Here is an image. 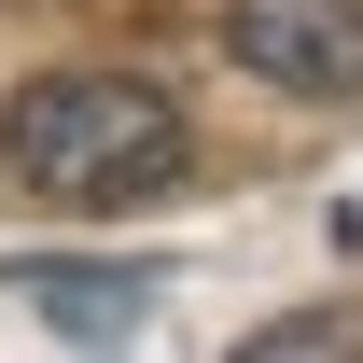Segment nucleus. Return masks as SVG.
<instances>
[{"label":"nucleus","instance_id":"4","mask_svg":"<svg viewBox=\"0 0 363 363\" xmlns=\"http://www.w3.org/2000/svg\"><path fill=\"white\" fill-rule=\"evenodd\" d=\"M308 350H363V308H294L252 335V363H308Z\"/></svg>","mask_w":363,"mask_h":363},{"label":"nucleus","instance_id":"1","mask_svg":"<svg viewBox=\"0 0 363 363\" xmlns=\"http://www.w3.org/2000/svg\"><path fill=\"white\" fill-rule=\"evenodd\" d=\"M182 98L140 84V70H43V84H14L0 112V168L28 182L43 210H140V196H168L182 182Z\"/></svg>","mask_w":363,"mask_h":363},{"label":"nucleus","instance_id":"3","mask_svg":"<svg viewBox=\"0 0 363 363\" xmlns=\"http://www.w3.org/2000/svg\"><path fill=\"white\" fill-rule=\"evenodd\" d=\"M14 294H28V308H43L56 335H98V350L154 321V279H140V266H70V252H43V266H14Z\"/></svg>","mask_w":363,"mask_h":363},{"label":"nucleus","instance_id":"2","mask_svg":"<svg viewBox=\"0 0 363 363\" xmlns=\"http://www.w3.org/2000/svg\"><path fill=\"white\" fill-rule=\"evenodd\" d=\"M224 56L279 98H363V0H224Z\"/></svg>","mask_w":363,"mask_h":363}]
</instances>
